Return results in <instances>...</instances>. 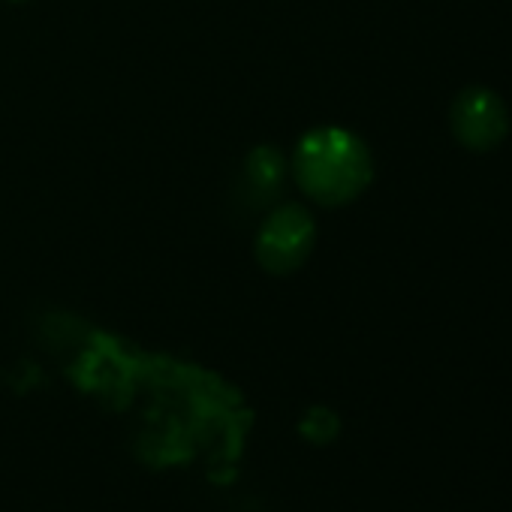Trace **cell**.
Returning <instances> with one entry per match:
<instances>
[{
  "label": "cell",
  "mask_w": 512,
  "mask_h": 512,
  "mask_svg": "<svg viewBox=\"0 0 512 512\" xmlns=\"http://www.w3.org/2000/svg\"><path fill=\"white\" fill-rule=\"evenodd\" d=\"M317 244V223L308 208L290 202L266 217L256 235V260L269 275H293Z\"/></svg>",
  "instance_id": "obj_2"
},
{
  "label": "cell",
  "mask_w": 512,
  "mask_h": 512,
  "mask_svg": "<svg viewBox=\"0 0 512 512\" xmlns=\"http://www.w3.org/2000/svg\"><path fill=\"white\" fill-rule=\"evenodd\" d=\"M293 175L317 205L338 208L368 190L374 178V160L356 133L341 127H320L299 142Z\"/></svg>",
  "instance_id": "obj_1"
},
{
  "label": "cell",
  "mask_w": 512,
  "mask_h": 512,
  "mask_svg": "<svg viewBox=\"0 0 512 512\" xmlns=\"http://www.w3.org/2000/svg\"><path fill=\"white\" fill-rule=\"evenodd\" d=\"M13 4H22V0H13Z\"/></svg>",
  "instance_id": "obj_4"
},
{
  "label": "cell",
  "mask_w": 512,
  "mask_h": 512,
  "mask_svg": "<svg viewBox=\"0 0 512 512\" xmlns=\"http://www.w3.org/2000/svg\"><path fill=\"white\" fill-rule=\"evenodd\" d=\"M452 136L476 154L494 151L509 133V112L500 94L488 88H464L449 109Z\"/></svg>",
  "instance_id": "obj_3"
}]
</instances>
